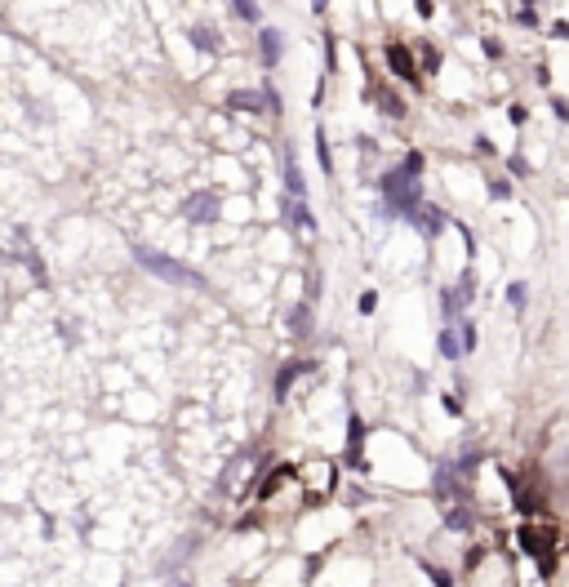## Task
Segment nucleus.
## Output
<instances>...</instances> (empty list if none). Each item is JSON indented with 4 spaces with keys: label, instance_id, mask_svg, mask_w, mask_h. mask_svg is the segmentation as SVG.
Segmentation results:
<instances>
[{
    "label": "nucleus",
    "instance_id": "nucleus-1",
    "mask_svg": "<svg viewBox=\"0 0 569 587\" xmlns=\"http://www.w3.org/2000/svg\"><path fill=\"white\" fill-rule=\"evenodd\" d=\"M382 196H387V209H392V214L414 218V209L423 205V187H418V174H409L405 165H400V170H392L387 178H382Z\"/></svg>",
    "mask_w": 569,
    "mask_h": 587
},
{
    "label": "nucleus",
    "instance_id": "nucleus-2",
    "mask_svg": "<svg viewBox=\"0 0 569 587\" xmlns=\"http://www.w3.org/2000/svg\"><path fill=\"white\" fill-rule=\"evenodd\" d=\"M133 258H138L152 276L170 280V285H192V290H205V276L192 272V267L178 263V258H165V254H156V249H133Z\"/></svg>",
    "mask_w": 569,
    "mask_h": 587
},
{
    "label": "nucleus",
    "instance_id": "nucleus-3",
    "mask_svg": "<svg viewBox=\"0 0 569 587\" xmlns=\"http://www.w3.org/2000/svg\"><path fill=\"white\" fill-rule=\"evenodd\" d=\"M182 214L196 218V223H209V218H219V196H214V192H196V196L182 200Z\"/></svg>",
    "mask_w": 569,
    "mask_h": 587
},
{
    "label": "nucleus",
    "instance_id": "nucleus-4",
    "mask_svg": "<svg viewBox=\"0 0 569 587\" xmlns=\"http://www.w3.org/2000/svg\"><path fill=\"white\" fill-rule=\"evenodd\" d=\"M387 67L400 76V80H418V67H414V54L405 45H387Z\"/></svg>",
    "mask_w": 569,
    "mask_h": 587
},
{
    "label": "nucleus",
    "instance_id": "nucleus-5",
    "mask_svg": "<svg viewBox=\"0 0 569 587\" xmlns=\"http://www.w3.org/2000/svg\"><path fill=\"white\" fill-rule=\"evenodd\" d=\"M284 214H289V223L298 227V231H311L316 223H311V209H307V200L303 196H289L284 200Z\"/></svg>",
    "mask_w": 569,
    "mask_h": 587
},
{
    "label": "nucleus",
    "instance_id": "nucleus-6",
    "mask_svg": "<svg viewBox=\"0 0 569 587\" xmlns=\"http://www.w3.org/2000/svg\"><path fill=\"white\" fill-rule=\"evenodd\" d=\"M227 107H231V111H267V103H263V94H245V89H236V94H227Z\"/></svg>",
    "mask_w": 569,
    "mask_h": 587
},
{
    "label": "nucleus",
    "instance_id": "nucleus-7",
    "mask_svg": "<svg viewBox=\"0 0 569 587\" xmlns=\"http://www.w3.org/2000/svg\"><path fill=\"white\" fill-rule=\"evenodd\" d=\"M360 441H365V423H360V418H351V436H347V463H351V467H365Z\"/></svg>",
    "mask_w": 569,
    "mask_h": 587
},
{
    "label": "nucleus",
    "instance_id": "nucleus-8",
    "mask_svg": "<svg viewBox=\"0 0 569 587\" xmlns=\"http://www.w3.org/2000/svg\"><path fill=\"white\" fill-rule=\"evenodd\" d=\"M263 62H267V67L280 62V31H272V27L263 31Z\"/></svg>",
    "mask_w": 569,
    "mask_h": 587
},
{
    "label": "nucleus",
    "instance_id": "nucleus-9",
    "mask_svg": "<svg viewBox=\"0 0 569 587\" xmlns=\"http://www.w3.org/2000/svg\"><path fill=\"white\" fill-rule=\"evenodd\" d=\"M441 356H449V361L463 356V339H458L454 329H441Z\"/></svg>",
    "mask_w": 569,
    "mask_h": 587
},
{
    "label": "nucleus",
    "instance_id": "nucleus-10",
    "mask_svg": "<svg viewBox=\"0 0 569 587\" xmlns=\"http://www.w3.org/2000/svg\"><path fill=\"white\" fill-rule=\"evenodd\" d=\"M289 329L303 339V334H311V312H307V303H298L294 307V316H289Z\"/></svg>",
    "mask_w": 569,
    "mask_h": 587
},
{
    "label": "nucleus",
    "instance_id": "nucleus-11",
    "mask_svg": "<svg viewBox=\"0 0 569 587\" xmlns=\"http://www.w3.org/2000/svg\"><path fill=\"white\" fill-rule=\"evenodd\" d=\"M298 374H303V365H284V370H280V374H276V392H280V396H284V392H289V383H294V378H298Z\"/></svg>",
    "mask_w": 569,
    "mask_h": 587
},
{
    "label": "nucleus",
    "instance_id": "nucleus-12",
    "mask_svg": "<svg viewBox=\"0 0 569 587\" xmlns=\"http://www.w3.org/2000/svg\"><path fill=\"white\" fill-rule=\"evenodd\" d=\"M192 45H196V49H219V36H214L209 27H196V31H192Z\"/></svg>",
    "mask_w": 569,
    "mask_h": 587
},
{
    "label": "nucleus",
    "instance_id": "nucleus-13",
    "mask_svg": "<svg viewBox=\"0 0 569 587\" xmlns=\"http://www.w3.org/2000/svg\"><path fill=\"white\" fill-rule=\"evenodd\" d=\"M378 103H382V111H387V116H405V103H400L396 94H387V89H378Z\"/></svg>",
    "mask_w": 569,
    "mask_h": 587
},
{
    "label": "nucleus",
    "instance_id": "nucleus-14",
    "mask_svg": "<svg viewBox=\"0 0 569 587\" xmlns=\"http://www.w3.org/2000/svg\"><path fill=\"white\" fill-rule=\"evenodd\" d=\"M231 9H236L241 18H249V23H258V5H254V0H231Z\"/></svg>",
    "mask_w": 569,
    "mask_h": 587
},
{
    "label": "nucleus",
    "instance_id": "nucleus-15",
    "mask_svg": "<svg viewBox=\"0 0 569 587\" xmlns=\"http://www.w3.org/2000/svg\"><path fill=\"white\" fill-rule=\"evenodd\" d=\"M316 156H321V170L329 174V170H333V160H329V143H325V133H316Z\"/></svg>",
    "mask_w": 569,
    "mask_h": 587
},
{
    "label": "nucleus",
    "instance_id": "nucleus-16",
    "mask_svg": "<svg viewBox=\"0 0 569 587\" xmlns=\"http://www.w3.org/2000/svg\"><path fill=\"white\" fill-rule=\"evenodd\" d=\"M507 298H512V307H525V285H512Z\"/></svg>",
    "mask_w": 569,
    "mask_h": 587
},
{
    "label": "nucleus",
    "instance_id": "nucleus-17",
    "mask_svg": "<svg viewBox=\"0 0 569 587\" xmlns=\"http://www.w3.org/2000/svg\"><path fill=\"white\" fill-rule=\"evenodd\" d=\"M472 347H476V329L463 321V351H472Z\"/></svg>",
    "mask_w": 569,
    "mask_h": 587
},
{
    "label": "nucleus",
    "instance_id": "nucleus-18",
    "mask_svg": "<svg viewBox=\"0 0 569 587\" xmlns=\"http://www.w3.org/2000/svg\"><path fill=\"white\" fill-rule=\"evenodd\" d=\"M507 121H512V125H525V107H521V103H516V107L507 111Z\"/></svg>",
    "mask_w": 569,
    "mask_h": 587
},
{
    "label": "nucleus",
    "instance_id": "nucleus-19",
    "mask_svg": "<svg viewBox=\"0 0 569 587\" xmlns=\"http://www.w3.org/2000/svg\"><path fill=\"white\" fill-rule=\"evenodd\" d=\"M378 307V294H360V312H374Z\"/></svg>",
    "mask_w": 569,
    "mask_h": 587
},
{
    "label": "nucleus",
    "instance_id": "nucleus-20",
    "mask_svg": "<svg viewBox=\"0 0 569 587\" xmlns=\"http://www.w3.org/2000/svg\"><path fill=\"white\" fill-rule=\"evenodd\" d=\"M551 36H556V40H569V23H551Z\"/></svg>",
    "mask_w": 569,
    "mask_h": 587
},
{
    "label": "nucleus",
    "instance_id": "nucleus-21",
    "mask_svg": "<svg viewBox=\"0 0 569 587\" xmlns=\"http://www.w3.org/2000/svg\"><path fill=\"white\" fill-rule=\"evenodd\" d=\"M551 107H556L560 121H569V103H565V98H551Z\"/></svg>",
    "mask_w": 569,
    "mask_h": 587
},
{
    "label": "nucleus",
    "instance_id": "nucleus-22",
    "mask_svg": "<svg viewBox=\"0 0 569 587\" xmlns=\"http://www.w3.org/2000/svg\"><path fill=\"white\" fill-rule=\"evenodd\" d=\"M418 13H423V18H431V13H436V5H431V0H418Z\"/></svg>",
    "mask_w": 569,
    "mask_h": 587
}]
</instances>
